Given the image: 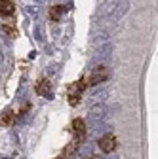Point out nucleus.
<instances>
[{
    "mask_svg": "<svg viewBox=\"0 0 158 159\" xmlns=\"http://www.w3.org/2000/svg\"><path fill=\"white\" fill-rule=\"evenodd\" d=\"M130 11V2L128 0H120V2L116 4V8H114V11L111 13V17H109V21H107V25H116L120 19L126 15Z\"/></svg>",
    "mask_w": 158,
    "mask_h": 159,
    "instance_id": "obj_4",
    "label": "nucleus"
},
{
    "mask_svg": "<svg viewBox=\"0 0 158 159\" xmlns=\"http://www.w3.org/2000/svg\"><path fill=\"white\" fill-rule=\"evenodd\" d=\"M36 2H42V0H36Z\"/></svg>",
    "mask_w": 158,
    "mask_h": 159,
    "instance_id": "obj_24",
    "label": "nucleus"
},
{
    "mask_svg": "<svg viewBox=\"0 0 158 159\" xmlns=\"http://www.w3.org/2000/svg\"><path fill=\"white\" fill-rule=\"evenodd\" d=\"M59 68H61V65H57V63L50 65V66H48V70H46L48 78H52V76H57V74H59Z\"/></svg>",
    "mask_w": 158,
    "mask_h": 159,
    "instance_id": "obj_15",
    "label": "nucleus"
},
{
    "mask_svg": "<svg viewBox=\"0 0 158 159\" xmlns=\"http://www.w3.org/2000/svg\"><path fill=\"white\" fill-rule=\"evenodd\" d=\"M36 93H38V95H42V97L52 98V93H50V80H48V78H42L40 82H38V85H36Z\"/></svg>",
    "mask_w": 158,
    "mask_h": 159,
    "instance_id": "obj_11",
    "label": "nucleus"
},
{
    "mask_svg": "<svg viewBox=\"0 0 158 159\" xmlns=\"http://www.w3.org/2000/svg\"><path fill=\"white\" fill-rule=\"evenodd\" d=\"M15 10L12 0H0V15H12Z\"/></svg>",
    "mask_w": 158,
    "mask_h": 159,
    "instance_id": "obj_12",
    "label": "nucleus"
},
{
    "mask_svg": "<svg viewBox=\"0 0 158 159\" xmlns=\"http://www.w3.org/2000/svg\"><path fill=\"white\" fill-rule=\"evenodd\" d=\"M105 133H111V127L103 125V121H99V123H91V129H90V136H91V138H99V136L105 134Z\"/></svg>",
    "mask_w": 158,
    "mask_h": 159,
    "instance_id": "obj_7",
    "label": "nucleus"
},
{
    "mask_svg": "<svg viewBox=\"0 0 158 159\" xmlns=\"http://www.w3.org/2000/svg\"><path fill=\"white\" fill-rule=\"evenodd\" d=\"M116 4H118V0H105V2L99 6V10H97V13H95V25L97 27H99L101 23H107L109 21V17L114 11Z\"/></svg>",
    "mask_w": 158,
    "mask_h": 159,
    "instance_id": "obj_1",
    "label": "nucleus"
},
{
    "mask_svg": "<svg viewBox=\"0 0 158 159\" xmlns=\"http://www.w3.org/2000/svg\"><path fill=\"white\" fill-rule=\"evenodd\" d=\"M2 30H4L10 38H15V36H17V30H15L12 25H2Z\"/></svg>",
    "mask_w": 158,
    "mask_h": 159,
    "instance_id": "obj_16",
    "label": "nucleus"
},
{
    "mask_svg": "<svg viewBox=\"0 0 158 159\" xmlns=\"http://www.w3.org/2000/svg\"><path fill=\"white\" fill-rule=\"evenodd\" d=\"M99 148H101L105 153L114 152V150H116V138H114V134H111V133L101 134V136H99Z\"/></svg>",
    "mask_w": 158,
    "mask_h": 159,
    "instance_id": "obj_6",
    "label": "nucleus"
},
{
    "mask_svg": "<svg viewBox=\"0 0 158 159\" xmlns=\"http://www.w3.org/2000/svg\"><path fill=\"white\" fill-rule=\"evenodd\" d=\"M12 121H13V114H12V112H8V114H6V116L2 117V123H6V125H10Z\"/></svg>",
    "mask_w": 158,
    "mask_h": 159,
    "instance_id": "obj_20",
    "label": "nucleus"
},
{
    "mask_svg": "<svg viewBox=\"0 0 158 159\" xmlns=\"http://www.w3.org/2000/svg\"><path fill=\"white\" fill-rule=\"evenodd\" d=\"M72 133L76 138H84L86 136V123L82 119H72Z\"/></svg>",
    "mask_w": 158,
    "mask_h": 159,
    "instance_id": "obj_9",
    "label": "nucleus"
},
{
    "mask_svg": "<svg viewBox=\"0 0 158 159\" xmlns=\"http://www.w3.org/2000/svg\"><path fill=\"white\" fill-rule=\"evenodd\" d=\"M109 78H111V70L107 66H103V65L101 66L97 65V68H93L91 74H90V85H99V84L107 82Z\"/></svg>",
    "mask_w": 158,
    "mask_h": 159,
    "instance_id": "obj_3",
    "label": "nucleus"
},
{
    "mask_svg": "<svg viewBox=\"0 0 158 159\" xmlns=\"http://www.w3.org/2000/svg\"><path fill=\"white\" fill-rule=\"evenodd\" d=\"M107 97H109L107 91H95V93H91V102H103Z\"/></svg>",
    "mask_w": 158,
    "mask_h": 159,
    "instance_id": "obj_14",
    "label": "nucleus"
},
{
    "mask_svg": "<svg viewBox=\"0 0 158 159\" xmlns=\"http://www.w3.org/2000/svg\"><path fill=\"white\" fill-rule=\"evenodd\" d=\"M107 42H109V32L107 30H99V32H95L91 36V46L93 48H99V46H103Z\"/></svg>",
    "mask_w": 158,
    "mask_h": 159,
    "instance_id": "obj_8",
    "label": "nucleus"
},
{
    "mask_svg": "<svg viewBox=\"0 0 158 159\" xmlns=\"http://www.w3.org/2000/svg\"><path fill=\"white\" fill-rule=\"evenodd\" d=\"M0 159H12V157H0Z\"/></svg>",
    "mask_w": 158,
    "mask_h": 159,
    "instance_id": "obj_22",
    "label": "nucleus"
},
{
    "mask_svg": "<svg viewBox=\"0 0 158 159\" xmlns=\"http://www.w3.org/2000/svg\"><path fill=\"white\" fill-rule=\"evenodd\" d=\"M4 63H6V55H4V49L0 48V70H2V66H4Z\"/></svg>",
    "mask_w": 158,
    "mask_h": 159,
    "instance_id": "obj_21",
    "label": "nucleus"
},
{
    "mask_svg": "<svg viewBox=\"0 0 158 159\" xmlns=\"http://www.w3.org/2000/svg\"><path fill=\"white\" fill-rule=\"evenodd\" d=\"M107 116H109L107 104H103V102H95V104L90 106V110H88V123H99V121H105Z\"/></svg>",
    "mask_w": 158,
    "mask_h": 159,
    "instance_id": "obj_2",
    "label": "nucleus"
},
{
    "mask_svg": "<svg viewBox=\"0 0 158 159\" xmlns=\"http://www.w3.org/2000/svg\"><path fill=\"white\" fill-rule=\"evenodd\" d=\"M91 159H120L114 152H111V153H107V155H91Z\"/></svg>",
    "mask_w": 158,
    "mask_h": 159,
    "instance_id": "obj_17",
    "label": "nucleus"
},
{
    "mask_svg": "<svg viewBox=\"0 0 158 159\" xmlns=\"http://www.w3.org/2000/svg\"><path fill=\"white\" fill-rule=\"evenodd\" d=\"M27 13L32 15V17H38V13H40V8H38V6H29V8H27Z\"/></svg>",
    "mask_w": 158,
    "mask_h": 159,
    "instance_id": "obj_18",
    "label": "nucleus"
},
{
    "mask_svg": "<svg viewBox=\"0 0 158 159\" xmlns=\"http://www.w3.org/2000/svg\"><path fill=\"white\" fill-rule=\"evenodd\" d=\"M67 10L63 8V6H55V8H52V11H50V17L53 19V21H57V19H61L63 17V13H65Z\"/></svg>",
    "mask_w": 158,
    "mask_h": 159,
    "instance_id": "obj_13",
    "label": "nucleus"
},
{
    "mask_svg": "<svg viewBox=\"0 0 158 159\" xmlns=\"http://www.w3.org/2000/svg\"><path fill=\"white\" fill-rule=\"evenodd\" d=\"M91 155H93V146H91V144H82V146H78L76 159H91Z\"/></svg>",
    "mask_w": 158,
    "mask_h": 159,
    "instance_id": "obj_10",
    "label": "nucleus"
},
{
    "mask_svg": "<svg viewBox=\"0 0 158 159\" xmlns=\"http://www.w3.org/2000/svg\"><path fill=\"white\" fill-rule=\"evenodd\" d=\"M34 38L38 40V42H42V40H44V38H42V27H40V25L34 27Z\"/></svg>",
    "mask_w": 158,
    "mask_h": 159,
    "instance_id": "obj_19",
    "label": "nucleus"
},
{
    "mask_svg": "<svg viewBox=\"0 0 158 159\" xmlns=\"http://www.w3.org/2000/svg\"><path fill=\"white\" fill-rule=\"evenodd\" d=\"M111 53H112V46H111V42H107V44H103V46L97 48V51H95V55H93V59H91V63H93L95 66L101 65L103 61H107V59L111 57Z\"/></svg>",
    "mask_w": 158,
    "mask_h": 159,
    "instance_id": "obj_5",
    "label": "nucleus"
},
{
    "mask_svg": "<svg viewBox=\"0 0 158 159\" xmlns=\"http://www.w3.org/2000/svg\"><path fill=\"white\" fill-rule=\"evenodd\" d=\"M57 159H67V157H57Z\"/></svg>",
    "mask_w": 158,
    "mask_h": 159,
    "instance_id": "obj_23",
    "label": "nucleus"
}]
</instances>
